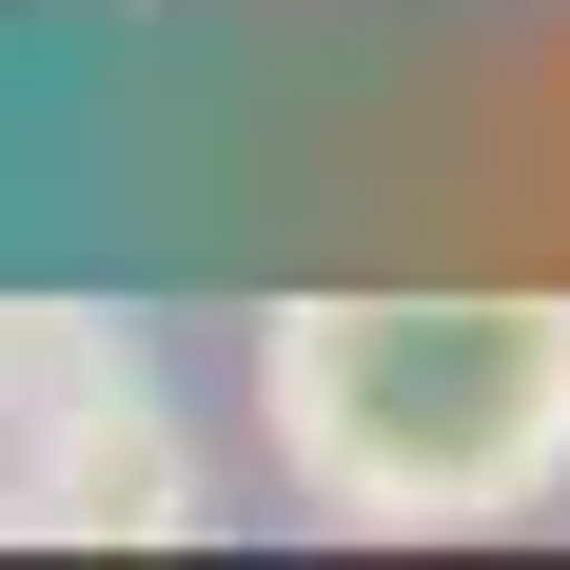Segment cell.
I'll list each match as a JSON object with an SVG mask.
<instances>
[{
  "label": "cell",
  "mask_w": 570,
  "mask_h": 570,
  "mask_svg": "<svg viewBox=\"0 0 570 570\" xmlns=\"http://www.w3.org/2000/svg\"><path fill=\"white\" fill-rule=\"evenodd\" d=\"M197 512L217 492H197V433H177V394H158L138 335L20 413V531H59V551H177Z\"/></svg>",
  "instance_id": "cell-2"
},
{
  "label": "cell",
  "mask_w": 570,
  "mask_h": 570,
  "mask_svg": "<svg viewBox=\"0 0 570 570\" xmlns=\"http://www.w3.org/2000/svg\"><path fill=\"white\" fill-rule=\"evenodd\" d=\"M256 433L335 531H512L570 472V295H276Z\"/></svg>",
  "instance_id": "cell-1"
}]
</instances>
